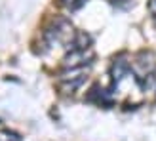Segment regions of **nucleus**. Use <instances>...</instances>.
Listing matches in <instances>:
<instances>
[{"label": "nucleus", "instance_id": "nucleus-1", "mask_svg": "<svg viewBox=\"0 0 156 141\" xmlns=\"http://www.w3.org/2000/svg\"><path fill=\"white\" fill-rule=\"evenodd\" d=\"M93 57V53L90 48L86 50H71L63 57V69H78V67H88L90 59Z\"/></svg>", "mask_w": 156, "mask_h": 141}, {"label": "nucleus", "instance_id": "nucleus-3", "mask_svg": "<svg viewBox=\"0 0 156 141\" xmlns=\"http://www.w3.org/2000/svg\"><path fill=\"white\" fill-rule=\"evenodd\" d=\"M86 74L82 76H76V78H65V80H61V92L63 93H73L76 88H80V86L86 82Z\"/></svg>", "mask_w": 156, "mask_h": 141}, {"label": "nucleus", "instance_id": "nucleus-5", "mask_svg": "<svg viewBox=\"0 0 156 141\" xmlns=\"http://www.w3.org/2000/svg\"><path fill=\"white\" fill-rule=\"evenodd\" d=\"M112 4L116 8H122V10H128L129 6H133V0H112Z\"/></svg>", "mask_w": 156, "mask_h": 141}, {"label": "nucleus", "instance_id": "nucleus-2", "mask_svg": "<svg viewBox=\"0 0 156 141\" xmlns=\"http://www.w3.org/2000/svg\"><path fill=\"white\" fill-rule=\"evenodd\" d=\"M131 73V61H128V57H114L112 61V67H111V76H112V80L114 84H120L126 76H129Z\"/></svg>", "mask_w": 156, "mask_h": 141}, {"label": "nucleus", "instance_id": "nucleus-4", "mask_svg": "<svg viewBox=\"0 0 156 141\" xmlns=\"http://www.w3.org/2000/svg\"><path fill=\"white\" fill-rule=\"evenodd\" d=\"M59 4L65 6V8H69L71 12H76L78 8H82L86 4V0H59Z\"/></svg>", "mask_w": 156, "mask_h": 141}, {"label": "nucleus", "instance_id": "nucleus-6", "mask_svg": "<svg viewBox=\"0 0 156 141\" xmlns=\"http://www.w3.org/2000/svg\"><path fill=\"white\" fill-rule=\"evenodd\" d=\"M151 10L156 13V0H151Z\"/></svg>", "mask_w": 156, "mask_h": 141}]
</instances>
